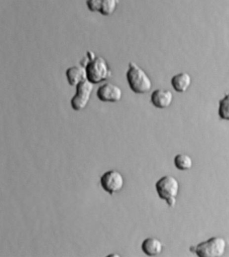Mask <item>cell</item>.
<instances>
[{"label": "cell", "mask_w": 229, "mask_h": 257, "mask_svg": "<svg viewBox=\"0 0 229 257\" xmlns=\"http://www.w3.org/2000/svg\"><path fill=\"white\" fill-rule=\"evenodd\" d=\"M87 61L82 63L87 72V80L97 84L107 80L112 75L110 67L106 60L100 56H95L93 52L87 51Z\"/></svg>", "instance_id": "6da1fadb"}, {"label": "cell", "mask_w": 229, "mask_h": 257, "mask_svg": "<svg viewBox=\"0 0 229 257\" xmlns=\"http://www.w3.org/2000/svg\"><path fill=\"white\" fill-rule=\"evenodd\" d=\"M127 79L129 87L137 94H145L152 89L153 83L150 77L135 62L131 61L129 64Z\"/></svg>", "instance_id": "7a4b0ae2"}, {"label": "cell", "mask_w": 229, "mask_h": 257, "mask_svg": "<svg viewBox=\"0 0 229 257\" xmlns=\"http://www.w3.org/2000/svg\"><path fill=\"white\" fill-rule=\"evenodd\" d=\"M157 194L161 200H165L170 208L176 206L177 197L180 191V183L176 177L165 175L159 179L155 184Z\"/></svg>", "instance_id": "3957f363"}, {"label": "cell", "mask_w": 229, "mask_h": 257, "mask_svg": "<svg viewBox=\"0 0 229 257\" xmlns=\"http://www.w3.org/2000/svg\"><path fill=\"white\" fill-rule=\"evenodd\" d=\"M226 248V240L222 237L214 236L190 246V250L199 257H221L224 254Z\"/></svg>", "instance_id": "277c9868"}, {"label": "cell", "mask_w": 229, "mask_h": 257, "mask_svg": "<svg viewBox=\"0 0 229 257\" xmlns=\"http://www.w3.org/2000/svg\"><path fill=\"white\" fill-rule=\"evenodd\" d=\"M93 85L87 80L77 85L76 92L71 99V107L74 110L81 111L86 108L94 89Z\"/></svg>", "instance_id": "5b68a950"}, {"label": "cell", "mask_w": 229, "mask_h": 257, "mask_svg": "<svg viewBox=\"0 0 229 257\" xmlns=\"http://www.w3.org/2000/svg\"><path fill=\"white\" fill-rule=\"evenodd\" d=\"M125 182L123 175L116 170L107 171L100 178L101 187L110 195L120 192L125 186Z\"/></svg>", "instance_id": "8992f818"}, {"label": "cell", "mask_w": 229, "mask_h": 257, "mask_svg": "<svg viewBox=\"0 0 229 257\" xmlns=\"http://www.w3.org/2000/svg\"><path fill=\"white\" fill-rule=\"evenodd\" d=\"M97 98L103 102L117 103L123 98L122 89L114 83L107 82L97 89Z\"/></svg>", "instance_id": "52a82bcc"}, {"label": "cell", "mask_w": 229, "mask_h": 257, "mask_svg": "<svg viewBox=\"0 0 229 257\" xmlns=\"http://www.w3.org/2000/svg\"><path fill=\"white\" fill-rule=\"evenodd\" d=\"M174 101V94L167 89H157L151 95V101L155 107L165 109L169 107Z\"/></svg>", "instance_id": "ba28073f"}, {"label": "cell", "mask_w": 229, "mask_h": 257, "mask_svg": "<svg viewBox=\"0 0 229 257\" xmlns=\"http://www.w3.org/2000/svg\"><path fill=\"white\" fill-rule=\"evenodd\" d=\"M66 77L71 86L77 87L87 80L86 69L83 65L69 67L66 71Z\"/></svg>", "instance_id": "9c48e42d"}, {"label": "cell", "mask_w": 229, "mask_h": 257, "mask_svg": "<svg viewBox=\"0 0 229 257\" xmlns=\"http://www.w3.org/2000/svg\"><path fill=\"white\" fill-rule=\"evenodd\" d=\"M171 84L176 92H186L192 85V77L188 73H178L171 78Z\"/></svg>", "instance_id": "30bf717a"}, {"label": "cell", "mask_w": 229, "mask_h": 257, "mask_svg": "<svg viewBox=\"0 0 229 257\" xmlns=\"http://www.w3.org/2000/svg\"><path fill=\"white\" fill-rule=\"evenodd\" d=\"M143 252L149 256H158L162 252L163 244L160 240L153 237L143 240L141 245Z\"/></svg>", "instance_id": "8fae6325"}, {"label": "cell", "mask_w": 229, "mask_h": 257, "mask_svg": "<svg viewBox=\"0 0 229 257\" xmlns=\"http://www.w3.org/2000/svg\"><path fill=\"white\" fill-rule=\"evenodd\" d=\"M120 0H99L97 13L104 17H109L116 12Z\"/></svg>", "instance_id": "7c38bea8"}, {"label": "cell", "mask_w": 229, "mask_h": 257, "mask_svg": "<svg viewBox=\"0 0 229 257\" xmlns=\"http://www.w3.org/2000/svg\"><path fill=\"white\" fill-rule=\"evenodd\" d=\"M174 165L178 170L188 171L192 169L193 161L189 155L181 153L175 157Z\"/></svg>", "instance_id": "4fadbf2b"}, {"label": "cell", "mask_w": 229, "mask_h": 257, "mask_svg": "<svg viewBox=\"0 0 229 257\" xmlns=\"http://www.w3.org/2000/svg\"><path fill=\"white\" fill-rule=\"evenodd\" d=\"M218 115L221 119L229 121V93L219 101Z\"/></svg>", "instance_id": "5bb4252c"}]
</instances>
